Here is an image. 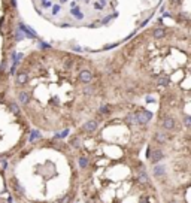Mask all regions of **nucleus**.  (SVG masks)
<instances>
[{"label":"nucleus","instance_id":"obj_1","mask_svg":"<svg viewBox=\"0 0 191 203\" xmlns=\"http://www.w3.org/2000/svg\"><path fill=\"white\" fill-rule=\"evenodd\" d=\"M136 118H137V123H148L151 118H152V114L151 112H148V111H140V112H137L136 114Z\"/></svg>","mask_w":191,"mask_h":203},{"label":"nucleus","instance_id":"obj_2","mask_svg":"<svg viewBox=\"0 0 191 203\" xmlns=\"http://www.w3.org/2000/svg\"><path fill=\"white\" fill-rule=\"evenodd\" d=\"M161 158H163V151H160V149L149 151V160H151L152 163H157V161H160Z\"/></svg>","mask_w":191,"mask_h":203},{"label":"nucleus","instance_id":"obj_3","mask_svg":"<svg viewBox=\"0 0 191 203\" xmlns=\"http://www.w3.org/2000/svg\"><path fill=\"white\" fill-rule=\"evenodd\" d=\"M95 129H97V121H88L87 124H84V132H95Z\"/></svg>","mask_w":191,"mask_h":203},{"label":"nucleus","instance_id":"obj_4","mask_svg":"<svg viewBox=\"0 0 191 203\" xmlns=\"http://www.w3.org/2000/svg\"><path fill=\"white\" fill-rule=\"evenodd\" d=\"M79 79H81L82 82H90V81L93 79V75H91L90 70H82V72L79 73Z\"/></svg>","mask_w":191,"mask_h":203},{"label":"nucleus","instance_id":"obj_5","mask_svg":"<svg viewBox=\"0 0 191 203\" xmlns=\"http://www.w3.org/2000/svg\"><path fill=\"white\" fill-rule=\"evenodd\" d=\"M27 81H29L27 73H26V72H20L18 76H17V82H18V84H26Z\"/></svg>","mask_w":191,"mask_h":203},{"label":"nucleus","instance_id":"obj_6","mask_svg":"<svg viewBox=\"0 0 191 203\" xmlns=\"http://www.w3.org/2000/svg\"><path fill=\"white\" fill-rule=\"evenodd\" d=\"M173 126H175V123H173V120H172V118H166V120L163 121V127H164L166 130L173 129Z\"/></svg>","mask_w":191,"mask_h":203},{"label":"nucleus","instance_id":"obj_7","mask_svg":"<svg viewBox=\"0 0 191 203\" xmlns=\"http://www.w3.org/2000/svg\"><path fill=\"white\" fill-rule=\"evenodd\" d=\"M157 84L161 85V87H166V85H169V78L167 76H158L157 78Z\"/></svg>","mask_w":191,"mask_h":203},{"label":"nucleus","instance_id":"obj_8","mask_svg":"<svg viewBox=\"0 0 191 203\" xmlns=\"http://www.w3.org/2000/svg\"><path fill=\"white\" fill-rule=\"evenodd\" d=\"M29 100H30L29 94H27V93H24V91H21V93H20V102L26 105V103H29Z\"/></svg>","mask_w":191,"mask_h":203},{"label":"nucleus","instance_id":"obj_9","mask_svg":"<svg viewBox=\"0 0 191 203\" xmlns=\"http://www.w3.org/2000/svg\"><path fill=\"white\" fill-rule=\"evenodd\" d=\"M155 139H157V142L163 143V142H166V140H167V136H166L164 133H157V135H155Z\"/></svg>","mask_w":191,"mask_h":203},{"label":"nucleus","instance_id":"obj_10","mask_svg":"<svg viewBox=\"0 0 191 203\" xmlns=\"http://www.w3.org/2000/svg\"><path fill=\"white\" fill-rule=\"evenodd\" d=\"M12 184H14V187H15V190H17L18 193H21V194L24 193V188L20 185V182H18V181H15V179H14V181H12Z\"/></svg>","mask_w":191,"mask_h":203},{"label":"nucleus","instance_id":"obj_11","mask_svg":"<svg viewBox=\"0 0 191 203\" xmlns=\"http://www.w3.org/2000/svg\"><path fill=\"white\" fill-rule=\"evenodd\" d=\"M164 33H166V32H164L163 29H155V30H154V36H155V38H163Z\"/></svg>","mask_w":191,"mask_h":203},{"label":"nucleus","instance_id":"obj_12","mask_svg":"<svg viewBox=\"0 0 191 203\" xmlns=\"http://www.w3.org/2000/svg\"><path fill=\"white\" fill-rule=\"evenodd\" d=\"M127 121L131 123V124H136V123H137V118H136L134 114H129V115H127Z\"/></svg>","mask_w":191,"mask_h":203},{"label":"nucleus","instance_id":"obj_13","mask_svg":"<svg viewBox=\"0 0 191 203\" xmlns=\"http://www.w3.org/2000/svg\"><path fill=\"white\" fill-rule=\"evenodd\" d=\"M154 173H155V175H163V173H164V167H163V166H157V167L154 169Z\"/></svg>","mask_w":191,"mask_h":203},{"label":"nucleus","instance_id":"obj_14","mask_svg":"<svg viewBox=\"0 0 191 203\" xmlns=\"http://www.w3.org/2000/svg\"><path fill=\"white\" fill-rule=\"evenodd\" d=\"M87 164H88V160L82 157V158L79 160V166H81V167H87Z\"/></svg>","mask_w":191,"mask_h":203},{"label":"nucleus","instance_id":"obj_15","mask_svg":"<svg viewBox=\"0 0 191 203\" xmlns=\"http://www.w3.org/2000/svg\"><path fill=\"white\" fill-rule=\"evenodd\" d=\"M139 181L145 184V182H148V176H146L145 173H140V175H139Z\"/></svg>","mask_w":191,"mask_h":203},{"label":"nucleus","instance_id":"obj_16","mask_svg":"<svg viewBox=\"0 0 191 203\" xmlns=\"http://www.w3.org/2000/svg\"><path fill=\"white\" fill-rule=\"evenodd\" d=\"M11 109L14 111V114H20V109H18V106H17L15 103H12V105H11Z\"/></svg>","mask_w":191,"mask_h":203},{"label":"nucleus","instance_id":"obj_17","mask_svg":"<svg viewBox=\"0 0 191 203\" xmlns=\"http://www.w3.org/2000/svg\"><path fill=\"white\" fill-rule=\"evenodd\" d=\"M40 138V135L37 133V132H33V135H32V138H30V140H35V139H39Z\"/></svg>","mask_w":191,"mask_h":203},{"label":"nucleus","instance_id":"obj_18","mask_svg":"<svg viewBox=\"0 0 191 203\" xmlns=\"http://www.w3.org/2000/svg\"><path fill=\"white\" fill-rule=\"evenodd\" d=\"M70 202V196H64L61 200H60V203H69Z\"/></svg>","mask_w":191,"mask_h":203},{"label":"nucleus","instance_id":"obj_19","mask_svg":"<svg viewBox=\"0 0 191 203\" xmlns=\"http://www.w3.org/2000/svg\"><path fill=\"white\" fill-rule=\"evenodd\" d=\"M84 93H85V94H91V93H93V88H91V87H87V88L84 90Z\"/></svg>","mask_w":191,"mask_h":203},{"label":"nucleus","instance_id":"obj_20","mask_svg":"<svg viewBox=\"0 0 191 203\" xmlns=\"http://www.w3.org/2000/svg\"><path fill=\"white\" fill-rule=\"evenodd\" d=\"M64 66H66V67H72V66H73V61H70V60H67V61L64 63Z\"/></svg>","mask_w":191,"mask_h":203},{"label":"nucleus","instance_id":"obj_21","mask_svg":"<svg viewBox=\"0 0 191 203\" xmlns=\"http://www.w3.org/2000/svg\"><path fill=\"white\" fill-rule=\"evenodd\" d=\"M184 123H185V126H190V124H191V120H190V117H185V121H184Z\"/></svg>","mask_w":191,"mask_h":203},{"label":"nucleus","instance_id":"obj_22","mask_svg":"<svg viewBox=\"0 0 191 203\" xmlns=\"http://www.w3.org/2000/svg\"><path fill=\"white\" fill-rule=\"evenodd\" d=\"M66 135H67V132H63V133H61V135H57V138H64V136H66Z\"/></svg>","mask_w":191,"mask_h":203},{"label":"nucleus","instance_id":"obj_23","mask_svg":"<svg viewBox=\"0 0 191 203\" xmlns=\"http://www.w3.org/2000/svg\"><path fill=\"white\" fill-rule=\"evenodd\" d=\"M43 6H45V8H49L51 3H49V2H43Z\"/></svg>","mask_w":191,"mask_h":203},{"label":"nucleus","instance_id":"obj_24","mask_svg":"<svg viewBox=\"0 0 191 203\" xmlns=\"http://www.w3.org/2000/svg\"><path fill=\"white\" fill-rule=\"evenodd\" d=\"M109 109H108V106H102V112H108Z\"/></svg>","mask_w":191,"mask_h":203},{"label":"nucleus","instance_id":"obj_25","mask_svg":"<svg viewBox=\"0 0 191 203\" xmlns=\"http://www.w3.org/2000/svg\"><path fill=\"white\" fill-rule=\"evenodd\" d=\"M170 203H175V202H170Z\"/></svg>","mask_w":191,"mask_h":203}]
</instances>
